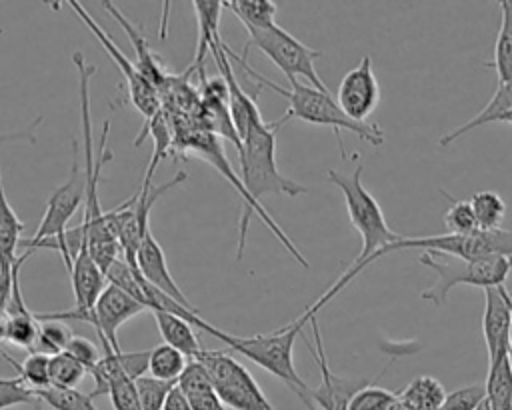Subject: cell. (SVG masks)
I'll return each instance as SVG.
<instances>
[{
    "mask_svg": "<svg viewBox=\"0 0 512 410\" xmlns=\"http://www.w3.org/2000/svg\"><path fill=\"white\" fill-rule=\"evenodd\" d=\"M512 106V80L506 82H496V90L492 94V98L488 100V104L470 120H466L462 126L448 130L446 134L440 136V146H450L452 142H456L460 136H464L466 132L484 126V124H492V122H500L502 114Z\"/></svg>",
    "mask_w": 512,
    "mask_h": 410,
    "instance_id": "22",
    "label": "cell"
},
{
    "mask_svg": "<svg viewBox=\"0 0 512 410\" xmlns=\"http://www.w3.org/2000/svg\"><path fill=\"white\" fill-rule=\"evenodd\" d=\"M486 402L490 410H512V358L510 354L488 362Z\"/></svg>",
    "mask_w": 512,
    "mask_h": 410,
    "instance_id": "25",
    "label": "cell"
},
{
    "mask_svg": "<svg viewBox=\"0 0 512 410\" xmlns=\"http://www.w3.org/2000/svg\"><path fill=\"white\" fill-rule=\"evenodd\" d=\"M248 40L244 44L242 58L248 56L250 48L260 50L264 56H268L278 70L288 78V82L304 78L312 88H318L322 92H330L324 80L316 72V60L322 56L320 50H314L300 42L296 36H292L288 30H284L278 24H272L268 28L260 30H246Z\"/></svg>",
    "mask_w": 512,
    "mask_h": 410,
    "instance_id": "6",
    "label": "cell"
},
{
    "mask_svg": "<svg viewBox=\"0 0 512 410\" xmlns=\"http://www.w3.org/2000/svg\"><path fill=\"white\" fill-rule=\"evenodd\" d=\"M188 400H190L192 410H226V404L220 400L214 386L194 392V394H188Z\"/></svg>",
    "mask_w": 512,
    "mask_h": 410,
    "instance_id": "43",
    "label": "cell"
},
{
    "mask_svg": "<svg viewBox=\"0 0 512 410\" xmlns=\"http://www.w3.org/2000/svg\"><path fill=\"white\" fill-rule=\"evenodd\" d=\"M38 400L36 390H32L18 374L12 378H0V410L30 404L34 406Z\"/></svg>",
    "mask_w": 512,
    "mask_h": 410,
    "instance_id": "38",
    "label": "cell"
},
{
    "mask_svg": "<svg viewBox=\"0 0 512 410\" xmlns=\"http://www.w3.org/2000/svg\"><path fill=\"white\" fill-rule=\"evenodd\" d=\"M136 270H138L152 286H156L158 290H162L164 294H168L170 298H174L176 302H180L182 306L196 310V308L188 302V298H186V294L180 290V286L174 282V278H172V274H170V270H168L166 254H164L162 246L158 244V240L154 238L152 232L142 240V244H140V248H138V252H136Z\"/></svg>",
    "mask_w": 512,
    "mask_h": 410,
    "instance_id": "20",
    "label": "cell"
},
{
    "mask_svg": "<svg viewBox=\"0 0 512 410\" xmlns=\"http://www.w3.org/2000/svg\"><path fill=\"white\" fill-rule=\"evenodd\" d=\"M226 52H228V58L230 62H236L238 68H242L252 80H256L260 86H268L270 90H274L276 94L284 96L288 100V110L284 114V122L290 120V118H298L302 122H308V124H316V126H328L336 132L338 136V144H340V150L344 154V144L340 140V130H346V132H352L354 136H358L360 140L368 142L370 146L374 148H380L384 144V130L376 124V122H356L352 118H348L342 108L338 106L336 98L330 94V92H322L318 88H312L310 84H302L298 80H292L288 82L290 86L288 88H282L278 86L274 80L262 76L260 72H256L248 62L246 58L234 54L228 46H226Z\"/></svg>",
    "mask_w": 512,
    "mask_h": 410,
    "instance_id": "2",
    "label": "cell"
},
{
    "mask_svg": "<svg viewBox=\"0 0 512 410\" xmlns=\"http://www.w3.org/2000/svg\"><path fill=\"white\" fill-rule=\"evenodd\" d=\"M10 284H12V276L6 280H0V344L4 342V334H6V322H8V296H10Z\"/></svg>",
    "mask_w": 512,
    "mask_h": 410,
    "instance_id": "44",
    "label": "cell"
},
{
    "mask_svg": "<svg viewBox=\"0 0 512 410\" xmlns=\"http://www.w3.org/2000/svg\"><path fill=\"white\" fill-rule=\"evenodd\" d=\"M86 372L88 370L66 352L50 356V386L54 388H76Z\"/></svg>",
    "mask_w": 512,
    "mask_h": 410,
    "instance_id": "35",
    "label": "cell"
},
{
    "mask_svg": "<svg viewBox=\"0 0 512 410\" xmlns=\"http://www.w3.org/2000/svg\"><path fill=\"white\" fill-rule=\"evenodd\" d=\"M390 410H416L412 404H408L406 400H402L400 396H396V400L392 402V406H390Z\"/></svg>",
    "mask_w": 512,
    "mask_h": 410,
    "instance_id": "46",
    "label": "cell"
},
{
    "mask_svg": "<svg viewBox=\"0 0 512 410\" xmlns=\"http://www.w3.org/2000/svg\"><path fill=\"white\" fill-rule=\"evenodd\" d=\"M336 102L348 118L370 122L368 118L380 102V86L370 56H362V60L344 74L338 84Z\"/></svg>",
    "mask_w": 512,
    "mask_h": 410,
    "instance_id": "15",
    "label": "cell"
},
{
    "mask_svg": "<svg viewBox=\"0 0 512 410\" xmlns=\"http://www.w3.org/2000/svg\"><path fill=\"white\" fill-rule=\"evenodd\" d=\"M500 122H508V124H512V106L502 114V118H500Z\"/></svg>",
    "mask_w": 512,
    "mask_h": 410,
    "instance_id": "47",
    "label": "cell"
},
{
    "mask_svg": "<svg viewBox=\"0 0 512 410\" xmlns=\"http://www.w3.org/2000/svg\"><path fill=\"white\" fill-rule=\"evenodd\" d=\"M396 396L398 392H390L372 382L352 398L348 410H390Z\"/></svg>",
    "mask_w": 512,
    "mask_h": 410,
    "instance_id": "39",
    "label": "cell"
},
{
    "mask_svg": "<svg viewBox=\"0 0 512 410\" xmlns=\"http://www.w3.org/2000/svg\"><path fill=\"white\" fill-rule=\"evenodd\" d=\"M120 24H122V28L126 30V34H128V38H130V42H132V46H134V50H136V54H138V70L142 72V76L152 84V86H156V88H160V82H162V78H164V72H162V68L156 64V58H154V54L150 52V48L146 46V38L140 34V32H136V26L134 24H130L128 22V18L114 6V2H100Z\"/></svg>",
    "mask_w": 512,
    "mask_h": 410,
    "instance_id": "27",
    "label": "cell"
},
{
    "mask_svg": "<svg viewBox=\"0 0 512 410\" xmlns=\"http://www.w3.org/2000/svg\"><path fill=\"white\" fill-rule=\"evenodd\" d=\"M64 352L70 354L72 358H76L88 372H92L94 366H96V364L100 362V358H102L98 346H96L92 340L84 338V336H72V340L68 342V346H66Z\"/></svg>",
    "mask_w": 512,
    "mask_h": 410,
    "instance_id": "42",
    "label": "cell"
},
{
    "mask_svg": "<svg viewBox=\"0 0 512 410\" xmlns=\"http://www.w3.org/2000/svg\"><path fill=\"white\" fill-rule=\"evenodd\" d=\"M186 366H188V358L168 344H158L156 348L150 350L148 374L158 380L178 382Z\"/></svg>",
    "mask_w": 512,
    "mask_h": 410,
    "instance_id": "32",
    "label": "cell"
},
{
    "mask_svg": "<svg viewBox=\"0 0 512 410\" xmlns=\"http://www.w3.org/2000/svg\"><path fill=\"white\" fill-rule=\"evenodd\" d=\"M486 398L484 384H470L446 394L440 410H476Z\"/></svg>",
    "mask_w": 512,
    "mask_h": 410,
    "instance_id": "40",
    "label": "cell"
},
{
    "mask_svg": "<svg viewBox=\"0 0 512 410\" xmlns=\"http://www.w3.org/2000/svg\"><path fill=\"white\" fill-rule=\"evenodd\" d=\"M102 358L90 372L94 378V390L90 392L92 398L104 396L110 392V386L120 378H140L148 372L150 350L138 352H114L108 344H102Z\"/></svg>",
    "mask_w": 512,
    "mask_h": 410,
    "instance_id": "19",
    "label": "cell"
},
{
    "mask_svg": "<svg viewBox=\"0 0 512 410\" xmlns=\"http://www.w3.org/2000/svg\"><path fill=\"white\" fill-rule=\"evenodd\" d=\"M442 194L450 202V208L444 214L446 232H450V234H466V232L478 230V224H476L470 200H458V198L450 196L444 190H442Z\"/></svg>",
    "mask_w": 512,
    "mask_h": 410,
    "instance_id": "36",
    "label": "cell"
},
{
    "mask_svg": "<svg viewBox=\"0 0 512 410\" xmlns=\"http://www.w3.org/2000/svg\"><path fill=\"white\" fill-rule=\"evenodd\" d=\"M186 178H188V174L184 170H180L168 182H164L160 186H152L150 180H144L142 188L130 200L120 204L118 242L122 248V258L130 266L136 268V252H138L142 240L152 232L150 230V212H152L154 204L160 200V196H164L166 192H170L172 188L182 184Z\"/></svg>",
    "mask_w": 512,
    "mask_h": 410,
    "instance_id": "11",
    "label": "cell"
},
{
    "mask_svg": "<svg viewBox=\"0 0 512 410\" xmlns=\"http://www.w3.org/2000/svg\"><path fill=\"white\" fill-rule=\"evenodd\" d=\"M208 372L216 394L232 410H276L254 376L224 350H202L196 358Z\"/></svg>",
    "mask_w": 512,
    "mask_h": 410,
    "instance_id": "8",
    "label": "cell"
},
{
    "mask_svg": "<svg viewBox=\"0 0 512 410\" xmlns=\"http://www.w3.org/2000/svg\"><path fill=\"white\" fill-rule=\"evenodd\" d=\"M32 252L26 250L24 254L18 256L16 264L10 270L12 276V284H10V296H8V322H6V334H4V342L24 348L28 352H32L38 332H40V320L36 316V312H32L22 296L20 290V268L24 264V260L30 256Z\"/></svg>",
    "mask_w": 512,
    "mask_h": 410,
    "instance_id": "17",
    "label": "cell"
},
{
    "mask_svg": "<svg viewBox=\"0 0 512 410\" xmlns=\"http://www.w3.org/2000/svg\"><path fill=\"white\" fill-rule=\"evenodd\" d=\"M32 410H42V402H36V404L32 406Z\"/></svg>",
    "mask_w": 512,
    "mask_h": 410,
    "instance_id": "49",
    "label": "cell"
},
{
    "mask_svg": "<svg viewBox=\"0 0 512 410\" xmlns=\"http://www.w3.org/2000/svg\"><path fill=\"white\" fill-rule=\"evenodd\" d=\"M470 206L478 224V230H498L506 216V202L494 190L474 192L470 198Z\"/></svg>",
    "mask_w": 512,
    "mask_h": 410,
    "instance_id": "30",
    "label": "cell"
},
{
    "mask_svg": "<svg viewBox=\"0 0 512 410\" xmlns=\"http://www.w3.org/2000/svg\"><path fill=\"white\" fill-rule=\"evenodd\" d=\"M42 404H48L52 410H98L92 396L80 392L78 388H44L36 392Z\"/></svg>",
    "mask_w": 512,
    "mask_h": 410,
    "instance_id": "33",
    "label": "cell"
},
{
    "mask_svg": "<svg viewBox=\"0 0 512 410\" xmlns=\"http://www.w3.org/2000/svg\"><path fill=\"white\" fill-rule=\"evenodd\" d=\"M192 150H196L198 152V156L200 158H204V160H208L216 170H220L224 176H226V180L230 182V184H234V188L238 190V194H240V198H242V214H240V236H238V258H242V250H244V242H246V230H248V222H250V218H252V214H256L264 224H266V228L280 240V244L304 266V268H308V260L304 258V254L296 248V244L290 240V236L280 228V224L266 212V208L260 204V202H256L252 196H250V192L244 188V184H242V180L232 172V168H230V164H228V160H226V154H224V150L220 148V144L216 142V138H214V134L212 132H204L202 136H198L192 144Z\"/></svg>",
    "mask_w": 512,
    "mask_h": 410,
    "instance_id": "10",
    "label": "cell"
},
{
    "mask_svg": "<svg viewBox=\"0 0 512 410\" xmlns=\"http://www.w3.org/2000/svg\"><path fill=\"white\" fill-rule=\"evenodd\" d=\"M110 402L114 410H142L136 384L132 378H120L110 386Z\"/></svg>",
    "mask_w": 512,
    "mask_h": 410,
    "instance_id": "41",
    "label": "cell"
},
{
    "mask_svg": "<svg viewBox=\"0 0 512 410\" xmlns=\"http://www.w3.org/2000/svg\"><path fill=\"white\" fill-rule=\"evenodd\" d=\"M420 264L436 274V282L422 290V298L434 306H442L454 286L468 284L476 288H498L504 286L508 274L512 272V258L496 256L482 260H464L450 254L422 252Z\"/></svg>",
    "mask_w": 512,
    "mask_h": 410,
    "instance_id": "5",
    "label": "cell"
},
{
    "mask_svg": "<svg viewBox=\"0 0 512 410\" xmlns=\"http://www.w3.org/2000/svg\"><path fill=\"white\" fill-rule=\"evenodd\" d=\"M508 306H510V312H512V294L508 292ZM510 358H512V326H510Z\"/></svg>",
    "mask_w": 512,
    "mask_h": 410,
    "instance_id": "48",
    "label": "cell"
},
{
    "mask_svg": "<svg viewBox=\"0 0 512 410\" xmlns=\"http://www.w3.org/2000/svg\"><path fill=\"white\" fill-rule=\"evenodd\" d=\"M2 358L12 364L18 372V376L32 388V390H44L50 388V356L42 352H30L22 362H16L8 352L0 348Z\"/></svg>",
    "mask_w": 512,
    "mask_h": 410,
    "instance_id": "31",
    "label": "cell"
},
{
    "mask_svg": "<svg viewBox=\"0 0 512 410\" xmlns=\"http://www.w3.org/2000/svg\"><path fill=\"white\" fill-rule=\"evenodd\" d=\"M160 330V336L164 340V344L176 348L178 352H182L188 360H196L200 356V352L204 350L200 346L198 336L192 330V324L176 314L170 312H152Z\"/></svg>",
    "mask_w": 512,
    "mask_h": 410,
    "instance_id": "23",
    "label": "cell"
},
{
    "mask_svg": "<svg viewBox=\"0 0 512 410\" xmlns=\"http://www.w3.org/2000/svg\"><path fill=\"white\" fill-rule=\"evenodd\" d=\"M446 394L448 392L444 390L440 380L426 374L416 376L398 392V396L412 404L416 410H440Z\"/></svg>",
    "mask_w": 512,
    "mask_h": 410,
    "instance_id": "28",
    "label": "cell"
},
{
    "mask_svg": "<svg viewBox=\"0 0 512 410\" xmlns=\"http://www.w3.org/2000/svg\"><path fill=\"white\" fill-rule=\"evenodd\" d=\"M70 6L72 12L78 14V18L84 22V26L94 34V38L100 42V46L104 48V52L114 60V64L118 66V70L124 74V80L128 84V94L132 104L142 112V116L146 118V126L156 118L158 108H160V96H158V88L152 86L142 72L138 70V66H134L124 54L122 50H118V46L114 44V40L110 38V34L88 14V10L78 2V0H68L66 2Z\"/></svg>",
    "mask_w": 512,
    "mask_h": 410,
    "instance_id": "12",
    "label": "cell"
},
{
    "mask_svg": "<svg viewBox=\"0 0 512 410\" xmlns=\"http://www.w3.org/2000/svg\"><path fill=\"white\" fill-rule=\"evenodd\" d=\"M24 230V222L14 212L12 204L8 202L4 184H2V166H0V280L10 278V270L18 260V244L20 234Z\"/></svg>",
    "mask_w": 512,
    "mask_h": 410,
    "instance_id": "21",
    "label": "cell"
},
{
    "mask_svg": "<svg viewBox=\"0 0 512 410\" xmlns=\"http://www.w3.org/2000/svg\"><path fill=\"white\" fill-rule=\"evenodd\" d=\"M162 410H192L188 396L178 388V384L168 392Z\"/></svg>",
    "mask_w": 512,
    "mask_h": 410,
    "instance_id": "45",
    "label": "cell"
},
{
    "mask_svg": "<svg viewBox=\"0 0 512 410\" xmlns=\"http://www.w3.org/2000/svg\"><path fill=\"white\" fill-rule=\"evenodd\" d=\"M210 52L216 60V66H218V72L220 76L224 78L226 82V88H228V106H230V116H232V122H234V128L238 132V138L242 142V138L256 126L264 124L266 120L262 118L258 106H256V94L250 96L238 82V78L234 76L232 72V62L228 58V52H226V42H222V38L218 36L212 44H210Z\"/></svg>",
    "mask_w": 512,
    "mask_h": 410,
    "instance_id": "16",
    "label": "cell"
},
{
    "mask_svg": "<svg viewBox=\"0 0 512 410\" xmlns=\"http://www.w3.org/2000/svg\"><path fill=\"white\" fill-rule=\"evenodd\" d=\"M310 318L312 316L308 312H302L290 324H286L278 330H272L268 334H256L250 338H242V336H232V334L224 332V336L220 340L226 342L234 352L244 354L246 358L256 362L260 368H264L266 372H270L272 376L282 380L302 400L306 410H316V406L310 398V388L300 378V374L296 372V366H294V342L298 336L304 334L302 330L310 322Z\"/></svg>",
    "mask_w": 512,
    "mask_h": 410,
    "instance_id": "3",
    "label": "cell"
},
{
    "mask_svg": "<svg viewBox=\"0 0 512 410\" xmlns=\"http://www.w3.org/2000/svg\"><path fill=\"white\" fill-rule=\"evenodd\" d=\"M84 200H86V176L80 170V162L74 160L68 180L60 188H56L48 198L46 212L42 222L38 224V230L34 232L32 238L22 240L20 244L32 252L36 248L56 250L64 258V236L68 232L66 226Z\"/></svg>",
    "mask_w": 512,
    "mask_h": 410,
    "instance_id": "9",
    "label": "cell"
},
{
    "mask_svg": "<svg viewBox=\"0 0 512 410\" xmlns=\"http://www.w3.org/2000/svg\"><path fill=\"white\" fill-rule=\"evenodd\" d=\"M192 8L198 18V48H196V60L192 68L202 70L204 54L210 50V44L220 36L218 24H220V14L224 10L222 0H194Z\"/></svg>",
    "mask_w": 512,
    "mask_h": 410,
    "instance_id": "26",
    "label": "cell"
},
{
    "mask_svg": "<svg viewBox=\"0 0 512 410\" xmlns=\"http://www.w3.org/2000/svg\"><path fill=\"white\" fill-rule=\"evenodd\" d=\"M362 172L364 164H356L354 170L350 172H340V170H328V182H332L344 196V204L348 210V218L352 222V228L362 238V248L360 254L352 260L350 268L306 310L310 314H318V310L328 304L342 288H346L368 264L374 262V256L382 252L386 246L398 242L402 236L394 232L386 218L384 212L378 204V200L364 188L362 184Z\"/></svg>",
    "mask_w": 512,
    "mask_h": 410,
    "instance_id": "1",
    "label": "cell"
},
{
    "mask_svg": "<svg viewBox=\"0 0 512 410\" xmlns=\"http://www.w3.org/2000/svg\"><path fill=\"white\" fill-rule=\"evenodd\" d=\"M506 286L484 290L482 336L488 350V362L510 354V326L512 312L508 306Z\"/></svg>",
    "mask_w": 512,
    "mask_h": 410,
    "instance_id": "18",
    "label": "cell"
},
{
    "mask_svg": "<svg viewBox=\"0 0 512 410\" xmlns=\"http://www.w3.org/2000/svg\"><path fill=\"white\" fill-rule=\"evenodd\" d=\"M496 72L498 82L512 80V0L500 2V28L494 42L492 60L484 62Z\"/></svg>",
    "mask_w": 512,
    "mask_h": 410,
    "instance_id": "24",
    "label": "cell"
},
{
    "mask_svg": "<svg viewBox=\"0 0 512 410\" xmlns=\"http://www.w3.org/2000/svg\"><path fill=\"white\" fill-rule=\"evenodd\" d=\"M310 328H312V336H314V346L310 344V340L304 338L306 346L310 348L318 368H320V384L316 388H310V398L316 406V410H348L352 398L366 388L368 384H372L374 380H366V378H342L336 376L330 366H328V358H326V350H324V342H322V334H320V326H318V318L312 316L310 318Z\"/></svg>",
    "mask_w": 512,
    "mask_h": 410,
    "instance_id": "13",
    "label": "cell"
},
{
    "mask_svg": "<svg viewBox=\"0 0 512 410\" xmlns=\"http://www.w3.org/2000/svg\"><path fill=\"white\" fill-rule=\"evenodd\" d=\"M424 250V252H438L450 254L464 260H482V258H496L508 256L512 258V230H474L466 234H434V236H418L406 238L402 236L398 242L386 246L382 252L374 256V262L380 260L384 254L398 252V250Z\"/></svg>",
    "mask_w": 512,
    "mask_h": 410,
    "instance_id": "7",
    "label": "cell"
},
{
    "mask_svg": "<svg viewBox=\"0 0 512 410\" xmlns=\"http://www.w3.org/2000/svg\"><path fill=\"white\" fill-rule=\"evenodd\" d=\"M224 8L230 10L246 30H260L276 24V2L272 0H224Z\"/></svg>",
    "mask_w": 512,
    "mask_h": 410,
    "instance_id": "29",
    "label": "cell"
},
{
    "mask_svg": "<svg viewBox=\"0 0 512 410\" xmlns=\"http://www.w3.org/2000/svg\"><path fill=\"white\" fill-rule=\"evenodd\" d=\"M282 124L284 120L264 122L242 138V148L238 152L240 180L256 202L266 194L292 198L306 192V186L286 178L276 166V134Z\"/></svg>",
    "mask_w": 512,
    "mask_h": 410,
    "instance_id": "4",
    "label": "cell"
},
{
    "mask_svg": "<svg viewBox=\"0 0 512 410\" xmlns=\"http://www.w3.org/2000/svg\"><path fill=\"white\" fill-rule=\"evenodd\" d=\"M72 336L74 334H72L68 322L40 320V332H38V338H36V344H34L32 352H42V354L54 356V354L66 350Z\"/></svg>",
    "mask_w": 512,
    "mask_h": 410,
    "instance_id": "34",
    "label": "cell"
},
{
    "mask_svg": "<svg viewBox=\"0 0 512 410\" xmlns=\"http://www.w3.org/2000/svg\"><path fill=\"white\" fill-rule=\"evenodd\" d=\"M142 312H146V308L140 302H136L128 292H124L116 284L108 282V286L104 288V292L100 294V298L96 300L94 308L90 310L84 322L94 326L100 338V344H108L114 352H120V346H118L120 326L126 324L130 318L140 316Z\"/></svg>",
    "mask_w": 512,
    "mask_h": 410,
    "instance_id": "14",
    "label": "cell"
},
{
    "mask_svg": "<svg viewBox=\"0 0 512 410\" xmlns=\"http://www.w3.org/2000/svg\"><path fill=\"white\" fill-rule=\"evenodd\" d=\"M134 384H136V392H138L142 410H162L168 392L176 386V382L158 380L150 374H144V376L136 378Z\"/></svg>",
    "mask_w": 512,
    "mask_h": 410,
    "instance_id": "37",
    "label": "cell"
}]
</instances>
